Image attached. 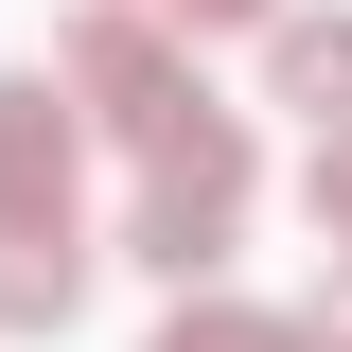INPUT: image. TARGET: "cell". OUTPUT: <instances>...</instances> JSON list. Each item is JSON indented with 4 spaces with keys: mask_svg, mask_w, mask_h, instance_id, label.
<instances>
[{
    "mask_svg": "<svg viewBox=\"0 0 352 352\" xmlns=\"http://www.w3.org/2000/svg\"><path fill=\"white\" fill-rule=\"evenodd\" d=\"M247 194H264V141L212 106L194 141H159V159H141V194H124V264L194 300V282H212V264L247 247Z\"/></svg>",
    "mask_w": 352,
    "mask_h": 352,
    "instance_id": "obj_1",
    "label": "cell"
},
{
    "mask_svg": "<svg viewBox=\"0 0 352 352\" xmlns=\"http://www.w3.org/2000/svg\"><path fill=\"white\" fill-rule=\"evenodd\" d=\"M53 88H71V124H106L124 159H159V141L212 124V88H194V53L141 18V0H88L71 36H53Z\"/></svg>",
    "mask_w": 352,
    "mask_h": 352,
    "instance_id": "obj_2",
    "label": "cell"
},
{
    "mask_svg": "<svg viewBox=\"0 0 352 352\" xmlns=\"http://www.w3.org/2000/svg\"><path fill=\"white\" fill-rule=\"evenodd\" d=\"M71 194H88L71 88H53V71H0V229H71Z\"/></svg>",
    "mask_w": 352,
    "mask_h": 352,
    "instance_id": "obj_3",
    "label": "cell"
},
{
    "mask_svg": "<svg viewBox=\"0 0 352 352\" xmlns=\"http://www.w3.org/2000/svg\"><path fill=\"white\" fill-rule=\"evenodd\" d=\"M264 106H300V124H352V18H264Z\"/></svg>",
    "mask_w": 352,
    "mask_h": 352,
    "instance_id": "obj_4",
    "label": "cell"
},
{
    "mask_svg": "<svg viewBox=\"0 0 352 352\" xmlns=\"http://www.w3.org/2000/svg\"><path fill=\"white\" fill-rule=\"evenodd\" d=\"M88 317V247L71 229H0V335H71Z\"/></svg>",
    "mask_w": 352,
    "mask_h": 352,
    "instance_id": "obj_5",
    "label": "cell"
},
{
    "mask_svg": "<svg viewBox=\"0 0 352 352\" xmlns=\"http://www.w3.org/2000/svg\"><path fill=\"white\" fill-rule=\"evenodd\" d=\"M159 352H317V335H300V317H247V300H212V282H194Z\"/></svg>",
    "mask_w": 352,
    "mask_h": 352,
    "instance_id": "obj_6",
    "label": "cell"
},
{
    "mask_svg": "<svg viewBox=\"0 0 352 352\" xmlns=\"http://www.w3.org/2000/svg\"><path fill=\"white\" fill-rule=\"evenodd\" d=\"M300 212H317V229L352 247V124H317V159H300Z\"/></svg>",
    "mask_w": 352,
    "mask_h": 352,
    "instance_id": "obj_7",
    "label": "cell"
},
{
    "mask_svg": "<svg viewBox=\"0 0 352 352\" xmlns=\"http://www.w3.org/2000/svg\"><path fill=\"white\" fill-rule=\"evenodd\" d=\"M141 18H159V36H264L282 0H141Z\"/></svg>",
    "mask_w": 352,
    "mask_h": 352,
    "instance_id": "obj_8",
    "label": "cell"
},
{
    "mask_svg": "<svg viewBox=\"0 0 352 352\" xmlns=\"http://www.w3.org/2000/svg\"><path fill=\"white\" fill-rule=\"evenodd\" d=\"M300 335H317V352H352V282H317V317H300Z\"/></svg>",
    "mask_w": 352,
    "mask_h": 352,
    "instance_id": "obj_9",
    "label": "cell"
}]
</instances>
